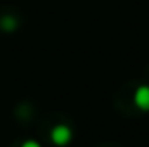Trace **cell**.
Here are the masks:
<instances>
[{
    "instance_id": "6da1fadb",
    "label": "cell",
    "mask_w": 149,
    "mask_h": 147,
    "mask_svg": "<svg viewBox=\"0 0 149 147\" xmlns=\"http://www.w3.org/2000/svg\"><path fill=\"white\" fill-rule=\"evenodd\" d=\"M50 139L56 146H66L70 140H71V130L66 126V125H59L52 130L50 133Z\"/></svg>"
},
{
    "instance_id": "7a4b0ae2",
    "label": "cell",
    "mask_w": 149,
    "mask_h": 147,
    "mask_svg": "<svg viewBox=\"0 0 149 147\" xmlns=\"http://www.w3.org/2000/svg\"><path fill=\"white\" fill-rule=\"evenodd\" d=\"M135 106L141 111H149V87L148 85H141L135 92Z\"/></svg>"
},
{
    "instance_id": "3957f363",
    "label": "cell",
    "mask_w": 149,
    "mask_h": 147,
    "mask_svg": "<svg viewBox=\"0 0 149 147\" xmlns=\"http://www.w3.org/2000/svg\"><path fill=\"white\" fill-rule=\"evenodd\" d=\"M3 21H5V23H3V28H7V30H14L16 24H17L16 19H12V17H5Z\"/></svg>"
},
{
    "instance_id": "277c9868",
    "label": "cell",
    "mask_w": 149,
    "mask_h": 147,
    "mask_svg": "<svg viewBox=\"0 0 149 147\" xmlns=\"http://www.w3.org/2000/svg\"><path fill=\"white\" fill-rule=\"evenodd\" d=\"M23 147H40V146H38L37 142H33V140H28V142L23 144Z\"/></svg>"
}]
</instances>
